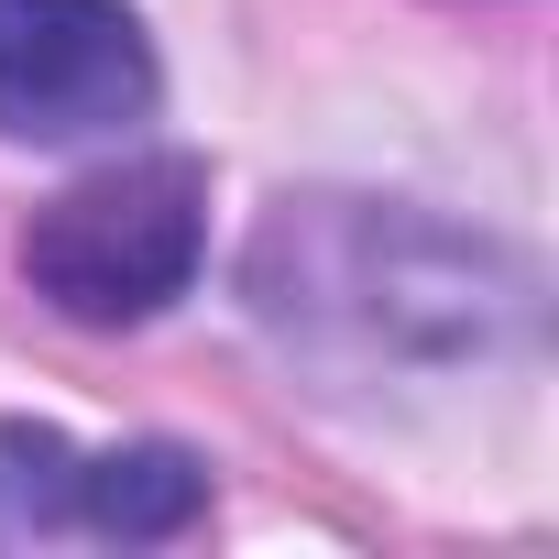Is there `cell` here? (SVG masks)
Here are the masks:
<instances>
[{
    "label": "cell",
    "instance_id": "6da1fadb",
    "mask_svg": "<svg viewBox=\"0 0 559 559\" xmlns=\"http://www.w3.org/2000/svg\"><path fill=\"white\" fill-rule=\"evenodd\" d=\"M241 308L286 362H308L352 395L483 384L537 352V274L504 241H483L439 209L341 198V187L274 198L252 219Z\"/></svg>",
    "mask_w": 559,
    "mask_h": 559
},
{
    "label": "cell",
    "instance_id": "7a4b0ae2",
    "mask_svg": "<svg viewBox=\"0 0 559 559\" xmlns=\"http://www.w3.org/2000/svg\"><path fill=\"white\" fill-rule=\"evenodd\" d=\"M23 286L78 319V330H143L165 319L187 286H198V263H209V165L198 154H121L78 187H56L23 241Z\"/></svg>",
    "mask_w": 559,
    "mask_h": 559
},
{
    "label": "cell",
    "instance_id": "277c9868",
    "mask_svg": "<svg viewBox=\"0 0 559 559\" xmlns=\"http://www.w3.org/2000/svg\"><path fill=\"white\" fill-rule=\"evenodd\" d=\"M0 537H99V450L0 428Z\"/></svg>",
    "mask_w": 559,
    "mask_h": 559
},
{
    "label": "cell",
    "instance_id": "3957f363",
    "mask_svg": "<svg viewBox=\"0 0 559 559\" xmlns=\"http://www.w3.org/2000/svg\"><path fill=\"white\" fill-rule=\"evenodd\" d=\"M165 67L132 0H0V132L12 143H121L154 121Z\"/></svg>",
    "mask_w": 559,
    "mask_h": 559
}]
</instances>
